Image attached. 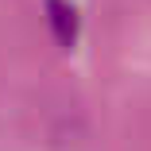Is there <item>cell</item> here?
Segmentation results:
<instances>
[{"instance_id":"cell-1","label":"cell","mask_w":151,"mask_h":151,"mask_svg":"<svg viewBox=\"0 0 151 151\" xmlns=\"http://www.w3.org/2000/svg\"><path fill=\"white\" fill-rule=\"evenodd\" d=\"M47 19H50V31H54V39L62 43V47H74V39H78V12H74V4H66V0H47Z\"/></svg>"}]
</instances>
